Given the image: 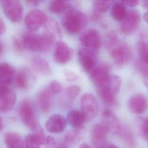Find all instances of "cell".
Listing matches in <instances>:
<instances>
[{
  "instance_id": "6da1fadb",
  "label": "cell",
  "mask_w": 148,
  "mask_h": 148,
  "mask_svg": "<svg viewBox=\"0 0 148 148\" xmlns=\"http://www.w3.org/2000/svg\"><path fill=\"white\" fill-rule=\"evenodd\" d=\"M20 39L25 50L36 53L49 51L56 40L45 33L36 34L33 32L25 33Z\"/></svg>"
},
{
  "instance_id": "7a4b0ae2",
  "label": "cell",
  "mask_w": 148,
  "mask_h": 148,
  "mask_svg": "<svg viewBox=\"0 0 148 148\" xmlns=\"http://www.w3.org/2000/svg\"><path fill=\"white\" fill-rule=\"evenodd\" d=\"M106 45L113 60L117 64L125 65L131 61L132 51L130 47L124 42L119 40L115 34L111 33L108 35Z\"/></svg>"
},
{
  "instance_id": "3957f363",
  "label": "cell",
  "mask_w": 148,
  "mask_h": 148,
  "mask_svg": "<svg viewBox=\"0 0 148 148\" xmlns=\"http://www.w3.org/2000/svg\"><path fill=\"white\" fill-rule=\"evenodd\" d=\"M87 23L88 18L86 14L74 8L64 14L61 20V24L65 31L72 35L83 30Z\"/></svg>"
},
{
  "instance_id": "277c9868",
  "label": "cell",
  "mask_w": 148,
  "mask_h": 148,
  "mask_svg": "<svg viewBox=\"0 0 148 148\" xmlns=\"http://www.w3.org/2000/svg\"><path fill=\"white\" fill-rule=\"evenodd\" d=\"M121 83L119 76L112 75L106 83L97 87V94L100 99L107 105H116V96L120 90Z\"/></svg>"
},
{
  "instance_id": "5b68a950",
  "label": "cell",
  "mask_w": 148,
  "mask_h": 148,
  "mask_svg": "<svg viewBox=\"0 0 148 148\" xmlns=\"http://www.w3.org/2000/svg\"><path fill=\"white\" fill-rule=\"evenodd\" d=\"M18 113L21 122L27 128L36 130L39 126L34 107L28 99H24L20 102Z\"/></svg>"
},
{
  "instance_id": "8992f818",
  "label": "cell",
  "mask_w": 148,
  "mask_h": 148,
  "mask_svg": "<svg viewBox=\"0 0 148 148\" xmlns=\"http://www.w3.org/2000/svg\"><path fill=\"white\" fill-rule=\"evenodd\" d=\"M2 6L5 15L11 22L18 23L21 20L24 9L20 0H3Z\"/></svg>"
},
{
  "instance_id": "52a82bcc",
  "label": "cell",
  "mask_w": 148,
  "mask_h": 148,
  "mask_svg": "<svg viewBox=\"0 0 148 148\" xmlns=\"http://www.w3.org/2000/svg\"><path fill=\"white\" fill-rule=\"evenodd\" d=\"M140 21V16L136 10L128 11L125 17L120 21L119 25L120 33L125 36L132 34L139 27Z\"/></svg>"
},
{
  "instance_id": "ba28073f",
  "label": "cell",
  "mask_w": 148,
  "mask_h": 148,
  "mask_svg": "<svg viewBox=\"0 0 148 148\" xmlns=\"http://www.w3.org/2000/svg\"><path fill=\"white\" fill-rule=\"evenodd\" d=\"M77 57L80 65L86 72L90 73L97 66L98 56L96 50L81 48L77 51Z\"/></svg>"
},
{
  "instance_id": "9c48e42d",
  "label": "cell",
  "mask_w": 148,
  "mask_h": 148,
  "mask_svg": "<svg viewBox=\"0 0 148 148\" xmlns=\"http://www.w3.org/2000/svg\"><path fill=\"white\" fill-rule=\"evenodd\" d=\"M49 18L40 10H32L29 12L24 18V24L30 32H34L44 26Z\"/></svg>"
},
{
  "instance_id": "30bf717a",
  "label": "cell",
  "mask_w": 148,
  "mask_h": 148,
  "mask_svg": "<svg viewBox=\"0 0 148 148\" xmlns=\"http://www.w3.org/2000/svg\"><path fill=\"white\" fill-rule=\"evenodd\" d=\"M79 41L85 48L97 50L101 45V37L95 29L88 28L83 31L79 36Z\"/></svg>"
},
{
  "instance_id": "8fae6325",
  "label": "cell",
  "mask_w": 148,
  "mask_h": 148,
  "mask_svg": "<svg viewBox=\"0 0 148 148\" xmlns=\"http://www.w3.org/2000/svg\"><path fill=\"white\" fill-rule=\"evenodd\" d=\"M16 95L9 85L0 83V112H7L14 107Z\"/></svg>"
},
{
  "instance_id": "7c38bea8",
  "label": "cell",
  "mask_w": 148,
  "mask_h": 148,
  "mask_svg": "<svg viewBox=\"0 0 148 148\" xmlns=\"http://www.w3.org/2000/svg\"><path fill=\"white\" fill-rule=\"evenodd\" d=\"M81 111L87 120H91L97 116L98 105L96 98L90 93L83 94L80 100Z\"/></svg>"
},
{
  "instance_id": "4fadbf2b",
  "label": "cell",
  "mask_w": 148,
  "mask_h": 148,
  "mask_svg": "<svg viewBox=\"0 0 148 148\" xmlns=\"http://www.w3.org/2000/svg\"><path fill=\"white\" fill-rule=\"evenodd\" d=\"M109 132L106 126L101 123L94 124L91 130L90 137L94 148H105L106 144L108 133Z\"/></svg>"
},
{
  "instance_id": "5bb4252c",
  "label": "cell",
  "mask_w": 148,
  "mask_h": 148,
  "mask_svg": "<svg viewBox=\"0 0 148 148\" xmlns=\"http://www.w3.org/2000/svg\"><path fill=\"white\" fill-rule=\"evenodd\" d=\"M35 77L33 72L28 68L21 67L16 73L14 79L16 86L21 90H27L35 83Z\"/></svg>"
},
{
  "instance_id": "9a60e30c",
  "label": "cell",
  "mask_w": 148,
  "mask_h": 148,
  "mask_svg": "<svg viewBox=\"0 0 148 148\" xmlns=\"http://www.w3.org/2000/svg\"><path fill=\"white\" fill-rule=\"evenodd\" d=\"M111 76L109 66L104 64L97 65L90 73V79L97 87L106 83Z\"/></svg>"
},
{
  "instance_id": "2e32d148",
  "label": "cell",
  "mask_w": 148,
  "mask_h": 148,
  "mask_svg": "<svg viewBox=\"0 0 148 148\" xmlns=\"http://www.w3.org/2000/svg\"><path fill=\"white\" fill-rule=\"evenodd\" d=\"M72 57V51L69 46L63 41L56 43L53 54L54 61L59 64H66Z\"/></svg>"
},
{
  "instance_id": "e0dca14e",
  "label": "cell",
  "mask_w": 148,
  "mask_h": 148,
  "mask_svg": "<svg viewBox=\"0 0 148 148\" xmlns=\"http://www.w3.org/2000/svg\"><path fill=\"white\" fill-rule=\"evenodd\" d=\"M128 110L135 114L144 113L148 108V102L145 95L141 94H135L132 95L127 103Z\"/></svg>"
},
{
  "instance_id": "ac0fdd59",
  "label": "cell",
  "mask_w": 148,
  "mask_h": 148,
  "mask_svg": "<svg viewBox=\"0 0 148 148\" xmlns=\"http://www.w3.org/2000/svg\"><path fill=\"white\" fill-rule=\"evenodd\" d=\"M67 125V120L62 115L56 114L51 116L45 123L46 129L50 133H61Z\"/></svg>"
},
{
  "instance_id": "d6986e66",
  "label": "cell",
  "mask_w": 148,
  "mask_h": 148,
  "mask_svg": "<svg viewBox=\"0 0 148 148\" xmlns=\"http://www.w3.org/2000/svg\"><path fill=\"white\" fill-rule=\"evenodd\" d=\"M54 93L50 87H46L38 92L36 100L39 109L42 113H47L51 109Z\"/></svg>"
},
{
  "instance_id": "ffe728a7",
  "label": "cell",
  "mask_w": 148,
  "mask_h": 148,
  "mask_svg": "<svg viewBox=\"0 0 148 148\" xmlns=\"http://www.w3.org/2000/svg\"><path fill=\"white\" fill-rule=\"evenodd\" d=\"M102 123H103L109 131L117 134L121 124L119 121L114 113L109 109H105L102 113Z\"/></svg>"
},
{
  "instance_id": "44dd1931",
  "label": "cell",
  "mask_w": 148,
  "mask_h": 148,
  "mask_svg": "<svg viewBox=\"0 0 148 148\" xmlns=\"http://www.w3.org/2000/svg\"><path fill=\"white\" fill-rule=\"evenodd\" d=\"M31 66L34 71L43 76H49L51 73V68L46 60L40 56H34L30 61Z\"/></svg>"
},
{
  "instance_id": "7402d4cb",
  "label": "cell",
  "mask_w": 148,
  "mask_h": 148,
  "mask_svg": "<svg viewBox=\"0 0 148 148\" xmlns=\"http://www.w3.org/2000/svg\"><path fill=\"white\" fill-rule=\"evenodd\" d=\"M16 71L9 64L2 62L0 64V83L9 85L14 81Z\"/></svg>"
},
{
  "instance_id": "603a6c76",
  "label": "cell",
  "mask_w": 148,
  "mask_h": 148,
  "mask_svg": "<svg viewBox=\"0 0 148 148\" xmlns=\"http://www.w3.org/2000/svg\"><path fill=\"white\" fill-rule=\"evenodd\" d=\"M66 120L69 124L76 130H82L87 120L82 112L76 109L68 112Z\"/></svg>"
},
{
  "instance_id": "cb8c5ba5",
  "label": "cell",
  "mask_w": 148,
  "mask_h": 148,
  "mask_svg": "<svg viewBox=\"0 0 148 148\" xmlns=\"http://www.w3.org/2000/svg\"><path fill=\"white\" fill-rule=\"evenodd\" d=\"M6 148H24V142L21 135L16 132H8L4 135Z\"/></svg>"
},
{
  "instance_id": "d4e9b609",
  "label": "cell",
  "mask_w": 148,
  "mask_h": 148,
  "mask_svg": "<svg viewBox=\"0 0 148 148\" xmlns=\"http://www.w3.org/2000/svg\"><path fill=\"white\" fill-rule=\"evenodd\" d=\"M73 8L66 1L61 0H54L50 4L49 9L50 12L56 14H65Z\"/></svg>"
},
{
  "instance_id": "484cf974",
  "label": "cell",
  "mask_w": 148,
  "mask_h": 148,
  "mask_svg": "<svg viewBox=\"0 0 148 148\" xmlns=\"http://www.w3.org/2000/svg\"><path fill=\"white\" fill-rule=\"evenodd\" d=\"M127 13L125 5L120 2H117L113 4L110 10L111 17L116 21H121L125 17Z\"/></svg>"
},
{
  "instance_id": "4316f807",
  "label": "cell",
  "mask_w": 148,
  "mask_h": 148,
  "mask_svg": "<svg viewBox=\"0 0 148 148\" xmlns=\"http://www.w3.org/2000/svg\"><path fill=\"white\" fill-rule=\"evenodd\" d=\"M116 134L129 147L132 148L135 147V140L132 132L128 128L121 124Z\"/></svg>"
},
{
  "instance_id": "83f0119b",
  "label": "cell",
  "mask_w": 148,
  "mask_h": 148,
  "mask_svg": "<svg viewBox=\"0 0 148 148\" xmlns=\"http://www.w3.org/2000/svg\"><path fill=\"white\" fill-rule=\"evenodd\" d=\"M45 31L43 33L49 35L55 39L60 38L61 35V29L57 22L53 19H49L44 25Z\"/></svg>"
},
{
  "instance_id": "f1b7e54d",
  "label": "cell",
  "mask_w": 148,
  "mask_h": 148,
  "mask_svg": "<svg viewBox=\"0 0 148 148\" xmlns=\"http://www.w3.org/2000/svg\"><path fill=\"white\" fill-rule=\"evenodd\" d=\"M45 140L36 132L28 134L25 138L24 148H40Z\"/></svg>"
},
{
  "instance_id": "f546056e",
  "label": "cell",
  "mask_w": 148,
  "mask_h": 148,
  "mask_svg": "<svg viewBox=\"0 0 148 148\" xmlns=\"http://www.w3.org/2000/svg\"><path fill=\"white\" fill-rule=\"evenodd\" d=\"M139 61L148 66V45L143 42H139L136 45Z\"/></svg>"
},
{
  "instance_id": "4dcf8cb0",
  "label": "cell",
  "mask_w": 148,
  "mask_h": 148,
  "mask_svg": "<svg viewBox=\"0 0 148 148\" xmlns=\"http://www.w3.org/2000/svg\"><path fill=\"white\" fill-rule=\"evenodd\" d=\"M82 135V132L80 131V130H76V131L70 132L64 136V143L66 146L73 145L80 139Z\"/></svg>"
},
{
  "instance_id": "1f68e13d",
  "label": "cell",
  "mask_w": 148,
  "mask_h": 148,
  "mask_svg": "<svg viewBox=\"0 0 148 148\" xmlns=\"http://www.w3.org/2000/svg\"><path fill=\"white\" fill-rule=\"evenodd\" d=\"M114 0H95L94 3V10L99 13L106 12L110 7Z\"/></svg>"
},
{
  "instance_id": "d6a6232c",
  "label": "cell",
  "mask_w": 148,
  "mask_h": 148,
  "mask_svg": "<svg viewBox=\"0 0 148 148\" xmlns=\"http://www.w3.org/2000/svg\"><path fill=\"white\" fill-rule=\"evenodd\" d=\"M139 131L141 137L148 141V118L141 120L139 124Z\"/></svg>"
},
{
  "instance_id": "836d02e7",
  "label": "cell",
  "mask_w": 148,
  "mask_h": 148,
  "mask_svg": "<svg viewBox=\"0 0 148 148\" xmlns=\"http://www.w3.org/2000/svg\"><path fill=\"white\" fill-rule=\"evenodd\" d=\"M80 91L81 89L79 86H71L66 90V95L70 99H74L80 94Z\"/></svg>"
},
{
  "instance_id": "e575fe53",
  "label": "cell",
  "mask_w": 148,
  "mask_h": 148,
  "mask_svg": "<svg viewBox=\"0 0 148 148\" xmlns=\"http://www.w3.org/2000/svg\"><path fill=\"white\" fill-rule=\"evenodd\" d=\"M13 46L18 53H23L25 49L22 43L21 39L14 38L13 40Z\"/></svg>"
},
{
  "instance_id": "d590c367",
  "label": "cell",
  "mask_w": 148,
  "mask_h": 148,
  "mask_svg": "<svg viewBox=\"0 0 148 148\" xmlns=\"http://www.w3.org/2000/svg\"><path fill=\"white\" fill-rule=\"evenodd\" d=\"M49 87L54 94L60 93L62 89L61 84L56 80H53L49 84Z\"/></svg>"
},
{
  "instance_id": "8d00e7d4",
  "label": "cell",
  "mask_w": 148,
  "mask_h": 148,
  "mask_svg": "<svg viewBox=\"0 0 148 148\" xmlns=\"http://www.w3.org/2000/svg\"><path fill=\"white\" fill-rule=\"evenodd\" d=\"M63 74L65 79L68 82H72L75 81L77 79V76L76 74L69 69H65L63 71Z\"/></svg>"
},
{
  "instance_id": "74e56055",
  "label": "cell",
  "mask_w": 148,
  "mask_h": 148,
  "mask_svg": "<svg viewBox=\"0 0 148 148\" xmlns=\"http://www.w3.org/2000/svg\"><path fill=\"white\" fill-rule=\"evenodd\" d=\"M44 145L46 148H57V143L54 139L51 136H49L46 138Z\"/></svg>"
},
{
  "instance_id": "f35d334b",
  "label": "cell",
  "mask_w": 148,
  "mask_h": 148,
  "mask_svg": "<svg viewBox=\"0 0 148 148\" xmlns=\"http://www.w3.org/2000/svg\"><path fill=\"white\" fill-rule=\"evenodd\" d=\"M121 2L125 5H127L130 7H135L137 6L140 0H121Z\"/></svg>"
},
{
  "instance_id": "ab89813d",
  "label": "cell",
  "mask_w": 148,
  "mask_h": 148,
  "mask_svg": "<svg viewBox=\"0 0 148 148\" xmlns=\"http://www.w3.org/2000/svg\"><path fill=\"white\" fill-rule=\"evenodd\" d=\"M6 29V28L5 24L3 20H2V18L0 17V36L3 35L5 32Z\"/></svg>"
},
{
  "instance_id": "60d3db41",
  "label": "cell",
  "mask_w": 148,
  "mask_h": 148,
  "mask_svg": "<svg viewBox=\"0 0 148 148\" xmlns=\"http://www.w3.org/2000/svg\"><path fill=\"white\" fill-rule=\"evenodd\" d=\"M143 82L148 87V68L143 72Z\"/></svg>"
},
{
  "instance_id": "b9f144b4",
  "label": "cell",
  "mask_w": 148,
  "mask_h": 148,
  "mask_svg": "<svg viewBox=\"0 0 148 148\" xmlns=\"http://www.w3.org/2000/svg\"><path fill=\"white\" fill-rule=\"evenodd\" d=\"M28 4L32 6H36L39 2L40 0H24Z\"/></svg>"
},
{
  "instance_id": "7bdbcfd3",
  "label": "cell",
  "mask_w": 148,
  "mask_h": 148,
  "mask_svg": "<svg viewBox=\"0 0 148 148\" xmlns=\"http://www.w3.org/2000/svg\"><path fill=\"white\" fill-rule=\"evenodd\" d=\"M141 3L143 8L148 9V0H141Z\"/></svg>"
},
{
  "instance_id": "ee69618b",
  "label": "cell",
  "mask_w": 148,
  "mask_h": 148,
  "mask_svg": "<svg viewBox=\"0 0 148 148\" xmlns=\"http://www.w3.org/2000/svg\"><path fill=\"white\" fill-rule=\"evenodd\" d=\"M3 126H4V124H3V119H2V118L0 116V132L3 130Z\"/></svg>"
},
{
  "instance_id": "f6af8a7d",
  "label": "cell",
  "mask_w": 148,
  "mask_h": 148,
  "mask_svg": "<svg viewBox=\"0 0 148 148\" xmlns=\"http://www.w3.org/2000/svg\"><path fill=\"white\" fill-rule=\"evenodd\" d=\"M79 148H92V147L87 143H82V145H80Z\"/></svg>"
},
{
  "instance_id": "bcb514c9",
  "label": "cell",
  "mask_w": 148,
  "mask_h": 148,
  "mask_svg": "<svg viewBox=\"0 0 148 148\" xmlns=\"http://www.w3.org/2000/svg\"><path fill=\"white\" fill-rule=\"evenodd\" d=\"M143 18H144L145 21L147 23H148V12L145 13L144 16H143Z\"/></svg>"
},
{
  "instance_id": "7dc6e473",
  "label": "cell",
  "mask_w": 148,
  "mask_h": 148,
  "mask_svg": "<svg viewBox=\"0 0 148 148\" xmlns=\"http://www.w3.org/2000/svg\"><path fill=\"white\" fill-rule=\"evenodd\" d=\"M3 51V46L2 43V42L0 41V56L2 54Z\"/></svg>"
},
{
  "instance_id": "c3c4849f",
  "label": "cell",
  "mask_w": 148,
  "mask_h": 148,
  "mask_svg": "<svg viewBox=\"0 0 148 148\" xmlns=\"http://www.w3.org/2000/svg\"><path fill=\"white\" fill-rule=\"evenodd\" d=\"M106 148H119L117 146H116V145H109Z\"/></svg>"
},
{
  "instance_id": "681fc988",
  "label": "cell",
  "mask_w": 148,
  "mask_h": 148,
  "mask_svg": "<svg viewBox=\"0 0 148 148\" xmlns=\"http://www.w3.org/2000/svg\"><path fill=\"white\" fill-rule=\"evenodd\" d=\"M61 1H68V0H61Z\"/></svg>"
},
{
  "instance_id": "f907efd6",
  "label": "cell",
  "mask_w": 148,
  "mask_h": 148,
  "mask_svg": "<svg viewBox=\"0 0 148 148\" xmlns=\"http://www.w3.org/2000/svg\"><path fill=\"white\" fill-rule=\"evenodd\" d=\"M0 1H1V0H0Z\"/></svg>"
}]
</instances>
